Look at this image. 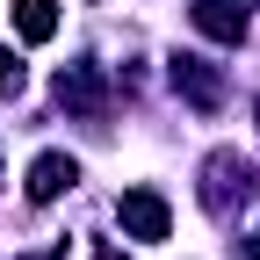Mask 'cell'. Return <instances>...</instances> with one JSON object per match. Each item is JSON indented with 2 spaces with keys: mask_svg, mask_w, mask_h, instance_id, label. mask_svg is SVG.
<instances>
[{
  "mask_svg": "<svg viewBox=\"0 0 260 260\" xmlns=\"http://www.w3.org/2000/svg\"><path fill=\"white\" fill-rule=\"evenodd\" d=\"M253 195V167L239 152H217L210 167H203V203H210V217H232V203H246Z\"/></svg>",
  "mask_w": 260,
  "mask_h": 260,
  "instance_id": "cell-1",
  "label": "cell"
},
{
  "mask_svg": "<svg viewBox=\"0 0 260 260\" xmlns=\"http://www.w3.org/2000/svg\"><path fill=\"white\" fill-rule=\"evenodd\" d=\"M116 217H123V232L130 239H145V246H159V239H167V203H159V195L152 188H130V195H116Z\"/></svg>",
  "mask_w": 260,
  "mask_h": 260,
  "instance_id": "cell-2",
  "label": "cell"
},
{
  "mask_svg": "<svg viewBox=\"0 0 260 260\" xmlns=\"http://www.w3.org/2000/svg\"><path fill=\"white\" fill-rule=\"evenodd\" d=\"M174 87H181L203 116H210V109H224V73H217L210 58H188V51H181V58H174Z\"/></svg>",
  "mask_w": 260,
  "mask_h": 260,
  "instance_id": "cell-3",
  "label": "cell"
},
{
  "mask_svg": "<svg viewBox=\"0 0 260 260\" xmlns=\"http://www.w3.org/2000/svg\"><path fill=\"white\" fill-rule=\"evenodd\" d=\"M188 22L203 29L210 44H246V0H195Z\"/></svg>",
  "mask_w": 260,
  "mask_h": 260,
  "instance_id": "cell-4",
  "label": "cell"
},
{
  "mask_svg": "<svg viewBox=\"0 0 260 260\" xmlns=\"http://www.w3.org/2000/svg\"><path fill=\"white\" fill-rule=\"evenodd\" d=\"M58 102L80 109V116H102V109H109V87H102L94 65H65V73H58Z\"/></svg>",
  "mask_w": 260,
  "mask_h": 260,
  "instance_id": "cell-5",
  "label": "cell"
},
{
  "mask_svg": "<svg viewBox=\"0 0 260 260\" xmlns=\"http://www.w3.org/2000/svg\"><path fill=\"white\" fill-rule=\"evenodd\" d=\"M73 181H80V167H73L65 152H37V167H29V181H22V188H29V203H58Z\"/></svg>",
  "mask_w": 260,
  "mask_h": 260,
  "instance_id": "cell-6",
  "label": "cell"
},
{
  "mask_svg": "<svg viewBox=\"0 0 260 260\" xmlns=\"http://www.w3.org/2000/svg\"><path fill=\"white\" fill-rule=\"evenodd\" d=\"M15 29H22V44H51L58 37V0H15Z\"/></svg>",
  "mask_w": 260,
  "mask_h": 260,
  "instance_id": "cell-7",
  "label": "cell"
},
{
  "mask_svg": "<svg viewBox=\"0 0 260 260\" xmlns=\"http://www.w3.org/2000/svg\"><path fill=\"white\" fill-rule=\"evenodd\" d=\"M0 94H22V58L0 51Z\"/></svg>",
  "mask_w": 260,
  "mask_h": 260,
  "instance_id": "cell-8",
  "label": "cell"
},
{
  "mask_svg": "<svg viewBox=\"0 0 260 260\" xmlns=\"http://www.w3.org/2000/svg\"><path fill=\"white\" fill-rule=\"evenodd\" d=\"M94 260H130V253H116V246H102V253H94Z\"/></svg>",
  "mask_w": 260,
  "mask_h": 260,
  "instance_id": "cell-9",
  "label": "cell"
},
{
  "mask_svg": "<svg viewBox=\"0 0 260 260\" xmlns=\"http://www.w3.org/2000/svg\"><path fill=\"white\" fill-rule=\"evenodd\" d=\"M253 260H260V232H253Z\"/></svg>",
  "mask_w": 260,
  "mask_h": 260,
  "instance_id": "cell-10",
  "label": "cell"
}]
</instances>
